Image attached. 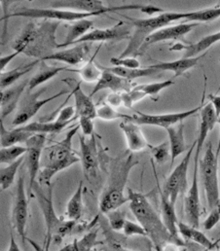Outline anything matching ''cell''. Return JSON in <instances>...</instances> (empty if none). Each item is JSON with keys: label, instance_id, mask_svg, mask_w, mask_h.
Instances as JSON below:
<instances>
[{"label": "cell", "instance_id": "obj_1", "mask_svg": "<svg viewBox=\"0 0 220 251\" xmlns=\"http://www.w3.org/2000/svg\"><path fill=\"white\" fill-rule=\"evenodd\" d=\"M59 22L44 20L41 23H28L12 43L14 52L42 61L54 54L58 48L55 31Z\"/></svg>", "mask_w": 220, "mask_h": 251}, {"label": "cell", "instance_id": "obj_2", "mask_svg": "<svg viewBox=\"0 0 220 251\" xmlns=\"http://www.w3.org/2000/svg\"><path fill=\"white\" fill-rule=\"evenodd\" d=\"M138 164L134 153L129 151L113 159L107 185L100 198L99 207L103 213L107 214L129 202V197L125 196L124 191L131 171Z\"/></svg>", "mask_w": 220, "mask_h": 251}, {"label": "cell", "instance_id": "obj_3", "mask_svg": "<svg viewBox=\"0 0 220 251\" xmlns=\"http://www.w3.org/2000/svg\"><path fill=\"white\" fill-rule=\"evenodd\" d=\"M128 197L131 211L145 230L147 237L153 243L156 251H162L168 243L177 244L167 231L162 217L151 204L146 195L129 188Z\"/></svg>", "mask_w": 220, "mask_h": 251}, {"label": "cell", "instance_id": "obj_4", "mask_svg": "<svg viewBox=\"0 0 220 251\" xmlns=\"http://www.w3.org/2000/svg\"><path fill=\"white\" fill-rule=\"evenodd\" d=\"M79 128L80 126H75L67 131L63 139L44 149L37 177V182L40 185L50 186L53 184L51 181L56 174L80 162V155L72 147L73 137L77 134Z\"/></svg>", "mask_w": 220, "mask_h": 251}, {"label": "cell", "instance_id": "obj_5", "mask_svg": "<svg viewBox=\"0 0 220 251\" xmlns=\"http://www.w3.org/2000/svg\"><path fill=\"white\" fill-rule=\"evenodd\" d=\"M53 189L54 184H51L50 186H42L36 181L31 192V194L33 193L35 195L45 219L47 230L44 245L45 251H49L52 242L60 243L65 236L70 234L76 222L69 219H60L56 215L53 201Z\"/></svg>", "mask_w": 220, "mask_h": 251}, {"label": "cell", "instance_id": "obj_6", "mask_svg": "<svg viewBox=\"0 0 220 251\" xmlns=\"http://www.w3.org/2000/svg\"><path fill=\"white\" fill-rule=\"evenodd\" d=\"M134 26L130 42L119 58H136L139 55L140 49L146 38L155 31L165 27L170 23L182 20V12H165L148 19H132L126 17Z\"/></svg>", "mask_w": 220, "mask_h": 251}, {"label": "cell", "instance_id": "obj_7", "mask_svg": "<svg viewBox=\"0 0 220 251\" xmlns=\"http://www.w3.org/2000/svg\"><path fill=\"white\" fill-rule=\"evenodd\" d=\"M199 170L209 208L212 210L220 205L219 158L209 143L203 158L199 161Z\"/></svg>", "mask_w": 220, "mask_h": 251}, {"label": "cell", "instance_id": "obj_8", "mask_svg": "<svg viewBox=\"0 0 220 251\" xmlns=\"http://www.w3.org/2000/svg\"><path fill=\"white\" fill-rule=\"evenodd\" d=\"M103 12L96 13H83L70 10H61V9H41V8H21L16 12L6 15L5 18L12 17H23L30 19H44L49 21H66V22H77L80 20H85L90 17H96L103 15Z\"/></svg>", "mask_w": 220, "mask_h": 251}, {"label": "cell", "instance_id": "obj_9", "mask_svg": "<svg viewBox=\"0 0 220 251\" xmlns=\"http://www.w3.org/2000/svg\"><path fill=\"white\" fill-rule=\"evenodd\" d=\"M44 92H46V88H42L35 93H31L28 91L27 92V95L22 99L19 103L18 112L12 122L13 126H19L28 122L37 114L41 107H43L46 103H49L52 100H55V99L65 95L67 93V90H62L54 96H51L50 98L40 100L39 98Z\"/></svg>", "mask_w": 220, "mask_h": 251}, {"label": "cell", "instance_id": "obj_10", "mask_svg": "<svg viewBox=\"0 0 220 251\" xmlns=\"http://www.w3.org/2000/svg\"><path fill=\"white\" fill-rule=\"evenodd\" d=\"M197 142L195 141L191 148L187 151L185 157L182 159L180 164L175 167V169L171 172L167 179L165 180L163 194L170 201L171 203L175 204L177 198L179 195L186 192L187 189V173L190 164V160L192 154L196 148Z\"/></svg>", "mask_w": 220, "mask_h": 251}, {"label": "cell", "instance_id": "obj_11", "mask_svg": "<svg viewBox=\"0 0 220 251\" xmlns=\"http://www.w3.org/2000/svg\"><path fill=\"white\" fill-rule=\"evenodd\" d=\"M28 218V199L25 187V180L23 176H20L17 180L16 196L14 199L11 221L14 229L17 231L25 244L28 240L27 237V224Z\"/></svg>", "mask_w": 220, "mask_h": 251}, {"label": "cell", "instance_id": "obj_12", "mask_svg": "<svg viewBox=\"0 0 220 251\" xmlns=\"http://www.w3.org/2000/svg\"><path fill=\"white\" fill-rule=\"evenodd\" d=\"M46 135L43 133H38L32 135L27 142L26 146L28 151L25 155V161L29 177V184H28V192L31 194L32 188L37 181V177L40 172L41 167V159L42 154L45 149V142H46Z\"/></svg>", "mask_w": 220, "mask_h": 251}, {"label": "cell", "instance_id": "obj_13", "mask_svg": "<svg viewBox=\"0 0 220 251\" xmlns=\"http://www.w3.org/2000/svg\"><path fill=\"white\" fill-rule=\"evenodd\" d=\"M144 5L130 4L123 6L108 7L101 0H65V1H53L51 7L54 9H73L77 12L83 13H96L103 12L105 14L116 12L117 10H141Z\"/></svg>", "mask_w": 220, "mask_h": 251}, {"label": "cell", "instance_id": "obj_14", "mask_svg": "<svg viewBox=\"0 0 220 251\" xmlns=\"http://www.w3.org/2000/svg\"><path fill=\"white\" fill-rule=\"evenodd\" d=\"M202 107L203 106L200 105L191 110L178 112V113H169V114H145V113L137 111V113L135 115L130 116L127 121L134 122L139 126H157L167 128L169 126L182 123L185 119L194 115L198 111H201Z\"/></svg>", "mask_w": 220, "mask_h": 251}, {"label": "cell", "instance_id": "obj_15", "mask_svg": "<svg viewBox=\"0 0 220 251\" xmlns=\"http://www.w3.org/2000/svg\"><path fill=\"white\" fill-rule=\"evenodd\" d=\"M80 143V162L82 164L85 177L90 181L97 178L99 175V149L96 138V133L90 136L89 139L82 134H79Z\"/></svg>", "mask_w": 220, "mask_h": 251}, {"label": "cell", "instance_id": "obj_16", "mask_svg": "<svg viewBox=\"0 0 220 251\" xmlns=\"http://www.w3.org/2000/svg\"><path fill=\"white\" fill-rule=\"evenodd\" d=\"M198 172L199 164H194L192 183L184 197V212L186 220L189 225L195 228H199L201 217V201L198 183Z\"/></svg>", "mask_w": 220, "mask_h": 251}, {"label": "cell", "instance_id": "obj_17", "mask_svg": "<svg viewBox=\"0 0 220 251\" xmlns=\"http://www.w3.org/2000/svg\"><path fill=\"white\" fill-rule=\"evenodd\" d=\"M128 25H126L124 22H119L117 25L110 28L94 29L92 31H89L81 39L77 40L73 45L80 43H92L98 41H118L131 38L133 31Z\"/></svg>", "mask_w": 220, "mask_h": 251}, {"label": "cell", "instance_id": "obj_18", "mask_svg": "<svg viewBox=\"0 0 220 251\" xmlns=\"http://www.w3.org/2000/svg\"><path fill=\"white\" fill-rule=\"evenodd\" d=\"M71 90L72 96L75 100V118L87 117L91 119L97 118V107L94 104L92 98L86 95L81 89V82H76L72 78H66L61 80Z\"/></svg>", "mask_w": 220, "mask_h": 251}, {"label": "cell", "instance_id": "obj_19", "mask_svg": "<svg viewBox=\"0 0 220 251\" xmlns=\"http://www.w3.org/2000/svg\"><path fill=\"white\" fill-rule=\"evenodd\" d=\"M197 23H188V24H178L170 26H165L148 36L142 45L139 55H142L143 52L151 45L163 42L166 40H175L180 39L186 34H188L195 26H197Z\"/></svg>", "mask_w": 220, "mask_h": 251}, {"label": "cell", "instance_id": "obj_20", "mask_svg": "<svg viewBox=\"0 0 220 251\" xmlns=\"http://www.w3.org/2000/svg\"><path fill=\"white\" fill-rule=\"evenodd\" d=\"M220 122V119L218 118L216 111L212 105V103H208L201 109V123H200V129H199V135L196 139V153L194 157V164H199V157L200 153L204 147V143L210 133L217 125V123Z\"/></svg>", "mask_w": 220, "mask_h": 251}, {"label": "cell", "instance_id": "obj_21", "mask_svg": "<svg viewBox=\"0 0 220 251\" xmlns=\"http://www.w3.org/2000/svg\"><path fill=\"white\" fill-rule=\"evenodd\" d=\"M119 127L125 135L127 147L130 150V152L132 153L140 152L146 149L147 147H149V144L143 132L141 131L139 125L126 120L120 123Z\"/></svg>", "mask_w": 220, "mask_h": 251}, {"label": "cell", "instance_id": "obj_22", "mask_svg": "<svg viewBox=\"0 0 220 251\" xmlns=\"http://www.w3.org/2000/svg\"><path fill=\"white\" fill-rule=\"evenodd\" d=\"M103 70V69H102ZM134 84L132 81L126 80L124 78H121L117 76L116 74H113L110 71L103 70V74L100 78V80L97 82L95 88L89 95L91 98L94 97L99 92L110 89L113 93H122V92H130L134 88Z\"/></svg>", "mask_w": 220, "mask_h": 251}, {"label": "cell", "instance_id": "obj_23", "mask_svg": "<svg viewBox=\"0 0 220 251\" xmlns=\"http://www.w3.org/2000/svg\"><path fill=\"white\" fill-rule=\"evenodd\" d=\"M28 80H25L22 83L10 88L1 91L0 93V105H1V121L10 115L15 108L19 105L21 97L23 96L26 88L28 87Z\"/></svg>", "mask_w": 220, "mask_h": 251}, {"label": "cell", "instance_id": "obj_24", "mask_svg": "<svg viewBox=\"0 0 220 251\" xmlns=\"http://www.w3.org/2000/svg\"><path fill=\"white\" fill-rule=\"evenodd\" d=\"M90 52V46L88 43L76 44L70 49L55 52L54 54L46 57L42 61H57L67 63L69 65H78L83 63Z\"/></svg>", "mask_w": 220, "mask_h": 251}, {"label": "cell", "instance_id": "obj_25", "mask_svg": "<svg viewBox=\"0 0 220 251\" xmlns=\"http://www.w3.org/2000/svg\"><path fill=\"white\" fill-rule=\"evenodd\" d=\"M161 198V217L165 224L167 231L171 235V237L175 240V242L180 246H184L182 240L180 239L178 233V220L175 213V204L171 203L170 201L165 197L162 191H160Z\"/></svg>", "mask_w": 220, "mask_h": 251}, {"label": "cell", "instance_id": "obj_26", "mask_svg": "<svg viewBox=\"0 0 220 251\" xmlns=\"http://www.w3.org/2000/svg\"><path fill=\"white\" fill-rule=\"evenodd\" d=\"M220 41V31L215 32L213 34L207 35L203 37L201 40H199L196 43L189 44L187 46L181 45V44H175L174 46L170 47L169 51H180L184 50L183 58H195L198 57L201 53L208 50L215 44Z\"/></svg>", "mask_w": 220, "mask_h": 251}, {"label": "cell", "instance_id": "obj_27", "mask_svg": "<svg viewBox=\"0 0 220 251\" xmlns=\"http://www.w3.org/2000/svg\"><path fill=\"white\" fill-rule=\"evenodd\" d=\"M168 135V143L170 148V168L173 166L175 159L186 151V143L184 139L183 122L165 128Z\"/></svg>", "mask_w": 220, "mask_h": 251}, {"label": "cell", "instance_id": "obj_28", "mask_svg": "<svg viewBox=\"0 0 220 251\" xmlns=\"http://www.w3.org/2000/svg\"><path fill=\"white\" fill-rule=\"evenodd\" d=\"M202 57L203 56H198L195 58H181L172 62H160L149 65L148 67L158 71H171L174 73V77H178L183 75L187 70L195 67Z\"/></svg>", "mask_w": 220, "mask_h": 251}, {"label": "cell", "instance_id": "obj_29", "mask_svg": "<svg viewBox=\"0 0 220 251\" xmlns=\"http://www.w3.org/2000/svg\"><path fill=\"white\" fill-rule=\"evenodd\" d=\"M178 233L179 236H181L182 239L186 241L193 242L204 249L210 251L217 247V244L211 241L203 232H201L198 228L192 227L188 223L184 222H178Z\"/></svg>", "mask_w": 220, "mask_h": 251}, {"label": "cell", "instance_id": "obj_30", "mask_svg": "<svg viewBox=\"0 0 220 251\" xmlns=\"http://www.w3.org/2000/svg\"><path fill=\"white\" fill-rule=\"evenodd\" d=\"M94 23L88 19L73 22L72 25H67V34L63 43L58 44V48H65L73 45L77 40L81 39L93 27Z\"/></svg>", "mask_w": 220, "mask_h": 251}, {"label": "cell", "instance_id": "obj_31", "mask_svg": "<svg viewBox=\"0 0 220 251\" xmlns=\"http://www.w3.org/2000/svg\"><path fill=\"white\" fill-rule=\"evenodd\" d=\"M63 70H69L67 67H59V66H50L47 65L44 61L40 62V67L38 71L29 79L28 91L32 92L35 88L40 86L41 84L46 83L47 81L54 78L56 74Z\"/></svg>", "mask_w": 220, "mask_h": 251}, {"label": "cell", "instance_id": "obj_32", "mask_svg": "<svg viewBox=\"0 0 220 251\" xmlns=\"http://www.w3.org/2000/svg\"><path fill=\"white\" fill-rule=\"evenodd\" d=\"M34 133L23 130L21 127L7 129L4 127L3 121L0 124V141L1 147H10L19 143H26Z\"/></svg>", "mask_w": 220, "mask_h": 251}, {"label": "cell", "instance_id": "obj_33", "mask_svg": "<svg viewBox=\"0 0 220 251\" xmlns=\"http://www.w3.org/2000/svg\"><path fill=\"white\" fill-rule=\"evenodd\" d=\"M40 62L41 61L35 60L34 62H31V63L22 64V65L14 68L12 70L1 72V74H0L1 91L6 90L7 87L15 84L20 78H22L24 75H26L27 73L31 71L34 68V66Z\"/></svg>", "mask_w": 220, "mask_h": 251}, {"label": "cell", "instance_id": "obj_34", "mask_svg": "<svg viewBox=\"0 0 220 251\" xmlns=\"http://www.w3.org/2000/svg\"><path fill=\"white\" fill-rule=\"evenodd\" d=\"M101 69L103 70H107L110 71L113 74H116L117 76L124 78L126 80L129 81H133L135 79L138 78H141V77H146V76H151L157 72H159L156 69L150 68V67H145V68H138V69H131V68H125V67H105L102 65H99Z\"/></svg>", "mask_w": 220, "mask_h": 251}, {"label": "cell", "instance_id": "obj_35", "mask_svg": "<svg viewBox=\"0 0 220 251\" xmlns=\"http://www.w3.org/2000/svg\"><path fill=\"white\" fill-rule=\"evenodd\" d=\"M83 187L84 183L83 181H80L78 187L70 200L67 202L66 205V211L65 215L67 219L77 221L81 218L82 212H83Z\"/></svg>", "mask_w": 220, "mask_h": 251}, {"label": "cell", "instance_id": "obj_36", "mask_svg": "<svg viewBox=\"0 0 220 251\" xmlns=\"http://www.w3.org/2000/svg\"><path fill=\"white\" fill-rule=\"evenodd\" d=\"M220 18V5L195 12H182V19L192 23H206Z\"/></svg>", "mask_w": 220, "mask_h": 251}, {"label": "cell", "instance_id": "obj_37", "mask_svg": "<svg viewBox=\"0 0 220 251\" xmlns=\"http://www.w3.org/2000/svg\"><path fill=\"white\" fill-rule=\"evenodd\" d=\"M70 123H59L57 121L54 122H33L30 124L25 126H19L21 127L23 130L34 133V134H38V133H43V134H47V133H56V132H60L65 126L69 125Z\"/></svg>", "mask_w": 220, "mask_h": 251}, {"label": "cell", "instance_id": "obj_38", "mask_svg": "<svg viewBox=\"0 0 220 251\" xmlns=\"http://www.w3.org/2000/svg\"><path fill=\"white\" fill-rule=\"evenodd\" d=\"M25 161V156L20 158L18 161L8 165L7 167H2L0 169V187L1 191H5L9 188L15 181L17 173Z\"/></svg>", "mask_w": 220, "mask_h": 251}, {"label": "cell", "instance_id": "obj_39", "mask_svg": "<svg viewBox=\"0 0 220 251\" xmlns=\"http://www.w3.org/2000/svg\"><path fill=\"white\" fill-rule=\"evenodd\" d=\"M94 59L95 56L92 57L90 59V61L86 64H84L80 69H75V70H71L73 72H77L82 81L88 82V83H93V82H98L103 74V70L100 68L99 65H97V63H94Z\"/></svg>", "mask_w": 220, "mask_h": 251}, {"label": "cell", "instance_id": "obj_40", "mask_svg": "<svg viewBox=\"0 0 220 251\" xmlns=\"http://www.w3.org/2000/svg\"><path fill=\"white\" fill-rule=\"evenodd\" d=\"M28 151L27 146L14 145L10 147H1L0 149V163L10 165L20 158L24 157Z\"/></svg>", "mask_w": 220, "mask_h": 251}, {"label": "cell", "instance_id": "obj_41", "mask_svg": "<svg viewBox=\"0 0 220 251\" xmlns=\"http://www.w3.org/2000/svg\"><path fill=\"white\" fill-rule=\"evenodd\" d=\"M97 244H98V230L89 232L80 240L73 241L75 251H93Z\"/></svg>", "mask_w": 220, "mask_h": 251}, {"label": "cell", "instance_id": "obj_42", "mask_svg": "<svg viewBox=\"0 0 220 251\" xmlns=\"http://www.w3.org/2000/svg\"><path fill=\"white\" fill-rule=\"evenodd\" d=\"M129 115L122 114L114 109L109 103L101 104L97 107V118L102 119L104 121H113L117 119H129Z\"/></svg>", "mask_w": 220, "mask_h": 251}, {"label": "cell", "instance_id": "obj_43", "mask_svg": "<svg viewBox=\"0 0 220 251\" xmlns=\"http://www.w3.org/2000/svg\"><path fill=\"white\" fill-rule=\"evenodd\" d=\"M174 84L173 80H165L162 82L157 83H151V84H143V85H138L136 88L139 91H141L146 97H154L157 96L160 92L165 90L166 88H169Z\"/></svg>", "mask_w": 220, "mask_h": 251}, {"label": "cell", "instance_id": "obj_44", "mask_svg": "<svg viewBox=\"0 0 220 251\" xmlns=\"http://www.w3.org/2000/svg\"><path fill=\"white\" fill-rule=\"evenodd\" d=\"M149 148L152 157L158 165H163L167 162L168 159H170V148L167 141H165L157 146L149 145Z\"/></svg>", "mask_w": 220, "mask_h": 251}, {"label": "cell", "instance_id": "obj_45", "mask_svg": "<svg viewBox=\"0 0 220 251\" xmlns=\"http://www.w3.org/2000/svg\"><path fill=\"white\" fill-rule=\"evenodd\" d=\"M110 227L113 231L120 232L123 230L125 222H126V212L121 210L120 208L112 210L107 213Z\"/></svg>", "mask_w": 220, "mask_h": 251}, {"label": "cell", "instance_id": "obj_46", "mask_svg": "<svg viewBox=\"0 0 220 251\" xmlns=\"http://www.w3.org/2000/svg\"><path fill=\"white\" fill-rule=\"evenodd\" d=\"M122 232L126 237H133V236L147 237V234L143 229V227L139 223H136L132 220H126Z\"/></svg>", "mask_w": 220, "mask_h": 251}, {"label": "cell", "instance_id": "obj_47", "mask_svg": "<svg viewBox=\"0 0 220 251\" xmlns=\"http://www.w3.org/2000/svg\"><path fill=\"white\" fill-rule=\"evenodd\" d=\"M110 63L115 67H125L131 69H138L140 66V63L137 58H111Z\"/></svg>", "mask_w": 220, "mask_h": 251}, {"label": "cell", "instance_id": "obj_48", "mask_svg": "<svg viewBox=\"0 0 220 251\" xmlns=\"http://www.w3.org/2000/svg\"><path fill=\"white\" fill-rule=\"evenodd\" d=\"M220 221V205L212 209L209 216L206 218V220L204 221V229L206 231H211L213 230Z\"/></svg>", "mask_w": 220, "mask_h": 251}, {"label": "cell", "instance_id": "obj_49", "mask_svg": "<svg viewBox=\"0 0 220 251\" xmlns=\"http://www.w3.org/2000/svg\"><path fill=\"white\" fill-rule=\"evenodd\" d=\"M79 126L82 129V134L84 136H91L95 133L93 119L87 118V117H80L79 118Z\"/></svg>", "mask_w": 220, "mask_h": 251}, {"label": "cell", "instance_id": "obj_50", "mask_svg": "<svg viewBox=\"0 0 220 251\" xmlns=\"http://www.w3.org/2000/svg\"><path fill=\"white\" fill-rule=\"evenodd\" d=\"M107 103L112 107H119L123 105L122 101V93H111L107 99Z\"/></svg>", "mask_w": 220, "mask_h": 251}, {"label": "cell", "instance_id": "obj_51", "mask_svg": "<svg viewBox=\"0 0 220 251\" xmlns=\"http://www.w3.org/2000/svg\"><path fill=\"white\" fill-rule=\"evenodd\" d=\"M18 55H20V53L14 52L13 54H10V55H8V56H3V57H1V59H0V70H1V72H4V70H5V68L7 67V65L9 64V63H10L15 57H17Z\"/></svg>", "mask_w": 220, "mask_h": 251}, {"label": "cell", "instance_id": "obj_52", "mask_svg": "<svg viewBox=\"0 0 220 251\" xmlns=\"http://www.w3.org/2000/svg\"><path fill=\"white\" fill-rule=\"evenodd\" d=\"M211 103L216 111V114L218 116V118L220 119V96H217V95H210L209 96Z\"/></svg>", "mask_w": 220, "mask_h": 251}, {"label": "cell", "instance_id": "obj_53", "mask_svg": "<svg viewBox=\"0 0 220 251\" xmlns=\"http://www.w3.org/2000/svg\"><path fill=\"white\" fill-rule=\"evenodd\" d=\"M7 251H22L20 247L18 246L14 236H12V234H11V237H10V244H9V248H8Z\"/></svg>", "mask_w": 220, "mask_h": 251}, {"label": "cell", "instance_id": "obj_54", "mask_svg": "<svg viewBox=\"0 0 220 251\" xmlns=\"http://www.w3.org/2000/svg\"><path fill=\"white\" fill-rule=\"evenodd\" d=\"M180 246L175 243H168L163 248L162 251H180Z\"/></svg>", "mask_w": 220, "mask_h": 251}, {"label": "cell", "instance_id": "obj_55", "mask_svg": "<svg viewBox=\"0 0 220 251\" xmlns=\"http://www.w3.org/2000/svg\"><path fill=\"white\" fill-rule=\"evenodd\" d=\"M27 241L31 245V247L35 250V251H45V248H44V247H40L37 243L33 242L32 240H30V239H28V240H27Z\"/></svg>", "mask_w": 220, "mask_h": 251}, {"label": "cell", "instance_id": "obj_56", "mask_svg": "<svg viewBox=\"0 0 220 251\" xmlns=\"http://www.w3.org/2000/svg\"><path fill=\"white\" fill-rule=\"evenodd\" d=\"M114 251H130V250H126V249H124V248H122V247H120V246H118V247H114Z\"/></svg>", "mask_w": 220, "mask_h": 251}, {"label": "cell", "instance_id": "obj_57", "mask_svg": "<svg viewBox=\"0 0 220 251\" xmlns=\"http://www.w3.org/2000/svg\"><path fill=\"white\" fill-rule=\"evenodd\" d=\"M220 138H219V144H218V148H217V152H216V155H217V157L219 158V156H220Z\"/></svg>", "mask_w": 220, "mask_h": 251}, {"label": "cell", "instance_id": "obj_58", "mask_svg": "<svg viewBox=\"0 0 220 251\" xmlns=\"http://www.w3.org/2000/svg\"><path fill=\"white\" fill-rule=\"evenodd\" d=\"M93 251H98V250H97V249H94V250H93Z\"/></svg>", "mask_w": 220, "mask_h": 251}, {"label": "cell", "instance_id": "obj_59", "mask_svg": "<svg viewBox=\"0 0 220 251\" xmlns=\"http://www.w3.org/2000/svg\"></svg>", "mask_w": 220, "mask_h": 251}, {"label": "cell", "instance_id": "obj_60", "mask_svg": "<svg viewBox=\"0 0 220 251\" xmlns=\"http://www.w3.org/2000/svg\"></svg>", "mask_w": 220, "mask_h": 251}]
</instances>
